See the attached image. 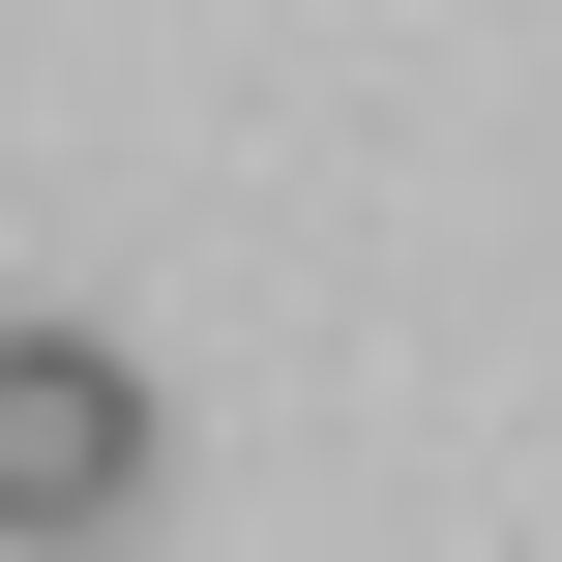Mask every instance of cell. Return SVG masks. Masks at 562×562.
Masks as SVG:
<instances>
[{"mask_svg":"<svg viewBox=\"0 0 562 562\" xmlns=\"http://www.w3.org/2000/svg\"><path fill=\"white\" fill-rule=\"evenodd\" d=\"M148 504V356L119 326H0V533H119Z\"/></svg>","mask_w":562,"mask_h":562,"instance_id":"cell-1","label":"cell"}]
</instances>
